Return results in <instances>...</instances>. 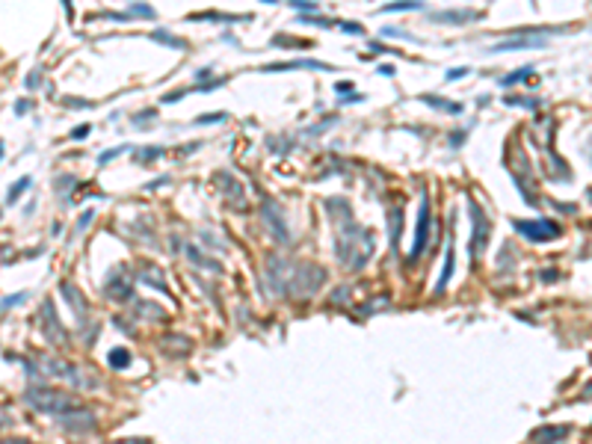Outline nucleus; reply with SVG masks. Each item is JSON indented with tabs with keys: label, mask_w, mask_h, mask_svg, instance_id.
<instances>
[{
	"label": "nucleus",
	"mask_w": 592,
	"mask_h": 444,
	"mask_svg": "<svg viewBox=\"0 0 592 444\" xmlns=\"http://www.w3.org/2000/svg\"><path fill=\"white\" fill-rule=\"evenodd\" d=\"M27 403L30 406H36L39 412H51V415H57L62 409H71V400L65 397V394H59L57 388H33L27 391Z\"/></svg>",
	"instance_id": "1"
},
{
	"label": "nucleus",
	"mask_w": 592,
	"mask_h": 444,
	"mask_svg": "<svg viewBox=\"0 0 592 444\" xmlns=\"http://www.w3.org/2000/svg\"><path fill=\"white\" fill-rule=\"evenodd\" d=\"M515 228L524 234V237H530V240H551V237H557L560 234V228H557V222H548V220H539V222H515Z\"/></svg>",
	"instance_id": "2"
},
{
	"label": "nucleus",
	"mask_w": 592,
	"mask_h": 444,
	"mask_svg": "<svg viewBox=\"0 0 592 444\" xmlns=\"http://www.w3.org/2000/svg\"><path fill=\"white\" fill-rule=\"evenodd\" d=\"M426 234H429V202H420V217H417V237L412 246V258H417L426 246Z\"/></svg>",
	"instance_id": "3"
},
{
	"label": "nucleus",
	"mask_w": 592,
	"mask_h": 444,
	"mask_svg": "<svg viewBox=\"0 0 592 444\" xmlns=\"http://www.w3.org/2000/svg\"><path fill=\"white\" fill-rule=\"evenodd\" d=\"M471 214H474V220H477V234H474V246H471V252H480V243H483V234H489V220L480 214V208L471 202Z\"/></svg>",
	"instance_id": "4"
},
{
	"label": "nucleus",
	"mask_w": 592,
	"mask_h": 444,
	"mask_svg": "<svg viewBox=\"0 0 592 444\" xmlns=\"http://www.w3.org/2000/svg\"><path fill=\"white\" fill-rule=\"evenodd\" d=\"M285 68H323V71H329V65H323V62H311V59L282 62V65H264V71H285Z\"/></svg>",
	"instance_id": "5"
},
{
	"label": "nucleus",
	"mask_w": 592,
	"mask_h": 444,
	"mask_svg": "<svg viewBox=\"0 0 592 444\" xmlns=\"http://www.w3.org/2000/svg\"><path fill=\"white\" fill-rule=\"evenodd\" d=\"M518 48H545V42L542 39H515V42L494 45V51H518Z\"/></svg>",
	"instance_id": "6"
},
{
	"label": "nucleus",
	"mask_w": 592,
	"mask_h": 444,
	"mask_svg": "<svg viewBox=\"0 0 592 444\" xmlns=\"http://www.w3.org/2000/svg\"><path fill=\"white\" fill-rule=\"evenodd\" d=\"M417 6H423L420 0H397V3H388L382 12H406V9H417Z\"/></svg>",
	"instance_id": "7"
},
{
	"label": "nucleus",
	"mask_w": 592,
	"mask_h": 444,
	"mask_svg": "<svg viewBox=\"0 0 592 444\" xmlns=\"http://www.w3.org/2000/svg\"><path fill=\"white\" fill-rule=\"evenodd\" d=\"M110 364H113V367H124V364H130L127 349H113V352H110Z\"/></svg>",
	"instance_id": "8"
},
{
	"label": "nucleus",
	"mask_w": 592,
	"mask_h": 444,
	"mask_svg": "<svg viewBox=\"0 0 592 444\" xmlns=\"http://www.w3.org/2000/svg\"><path fill=\"white\" fill-rule=\"evenodd\" d=\"M474 12H453V15H432V21H471Z\"/></svg>",
	"instance_id": "9"
},
{
	"label": "nucleus",
	"mask_w": 592,
	"mask_h": 444,
	"mask_svg": "<svg viewBox=\"0 0 592 444\" xmlns=\"http://www.w3.org/2000/svg\"><path fill=\"white\" fill-rule=\"evenodd\" d=\"M423 101H429L432 107H441V110H447V112H462V107H453V104H450V101H444V98H429V95H426Z\"/></svg>",
	"instance_id": "10"
},
{
	"label": "nucleus",
	"mask_w": 592,
	"mask_h": 444,
	"mask_svg": "<svg viewBox=\"0 0 592 444\" xmlns=\"http://www.w3.org/2000/svg\"><path fill=\"white\" fill-rule=\"evenodd\" d=\"M27 187H30V178H21V181H18V184H15L12 190H9V202H15V199H18V196H21V193H24Z\"/></svg>",
	"instance_id": "11"
},
{
	"label": "nucleus",
	"mask_w": 592,
	"mask_h": 444,
	"mask_svg": "<svg viewBox=\"0 0 592 444\" xmlns=\"http://www.w3.org/2000/svg\"><path fill=\"white\" fill-rule=\"evenodd\" d=\"M524 74H530V68H521V71H515V74H506V77H503L500 83H503V86H512V83H518V80H521Z\"/></svg>",
	"instance_id": "12"
},
{
	"label": "nucleus",
	"mask_w": 592,
	"mask_h": 444,
	"mask_svg": "<svg viewBox=\"0 0 592 444\" xmlns=\"http://www.w3.org/2000/svg\"><path fill=\"white\" fill-rule=\"evenodd\" d=\"M465 74H468V68H450V71H447V77H450V80H456V77H465Z\"/></svg>",
	"instance_id": "13"
},
{
	"label": "nucleus",
	"mask_w": 592,
	"mask_h": 444,
	"mask_svg": "<svg viewBox=\"0 0 592 444\" xmlns=\"http://www.w3.org/2000/svg\"><path fill=\"white\" fill-rule=\"evenodd\" d=\"M294 6H302V9H317V3H311V0H294Z\"/></svg>",
	"instance_id": "14"
},
{
	"label": "nucleus",
	"mask_w": 592,
	"mask_h": 444,
	"mask_svg": "<svg viewBox=\"0 0 592 444\" xmlns=\"http://www.w3.org/2000/svg\"><path fill=\"white\" fill-rule=\"evenodd\" d=\"M344 30H350L353 36H358V33H361V27H358V24H344Z\"/></svg>",
	"instance_id": "15"
}]
</instances>
